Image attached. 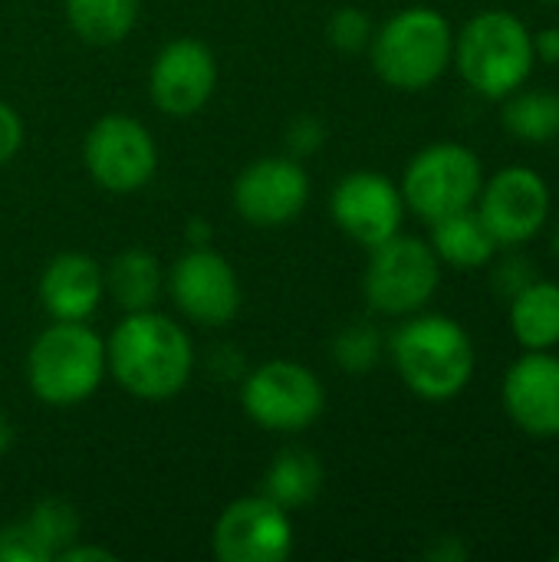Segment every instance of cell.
Wrapping results in <instances>:
<instances>
[{"mask_svg":"<svg viewBox=\"0 0 559 562\" xmlns=\"http://www.w3.org/2000/svg\"><path fill=\"white\" fill-rule=\"evenodd\" d=\"M105 359L119 389L142 402H168L191 382L194 342L171 316L138 310L112 329Z\"/></svg>","mask_w":559,"mask_h":562,"instance_id":"cell-1","label":"cell"},{"mask_svg":"<svg viewBox=\"0 0 559 562\" xmlns=\"http://www.w3.org/2000/svg\"><path fill=\"white\" fill-rule=\"evenodd\" d=\"M392 366L402 385L422 402L458 398L478 369L471 333L445 313H412L389 339Z\"/></svg>","mask_w":559,"mask_h":562,"instance_id":"cell-2","label":"cell"},{"mask_svg":"<svg viewBox=\"0 0 559 562\" xmlns=\"http://www.w3.org/2000/svg\"><path fill=\"white\" fill-rule=\"evenodd\" d=\"M451 66L478 95L501 102L524 89L534 76V30L511 10L491 7L455 30Z\"/></svg>","mask_w":559,"mask_h":562,"instance_id":"cell-3","label":"cell"},{"mask_svg":"<svg viewBox=\"0 0 559 562\" xmlns=\"http://www.w3.org/2000/svg\"><path fill=\"white\" fill-rule=\"evenodd\" d=\"M455 56V26L451 20L425 3L392 13L376 26L369 43V59L376 76L399 92H422L435 86Z\"/></svg>","mask_w":559,"mask_h":562,"instance_id":"cell-4","label":"cell"},{"mask_svg":"<svg viewBox=\"0 0 559 562\" xmlns=\"http://www.w3.org/2000/svg\"><path fill=\"white\" fill-rule=\"evenodd\" d=\"M105 372V339L86 323L53 319L26 352V385L53 408H72L92 398Z\"/></svg>","mask_w":559,"mask_h":562,"instance_id":"cell-5","label":"cell"},{"mask_svg":"<svg viewBox=\"0 0 559 562\" xmlns=\"http://www.w3.org/2000/svg\"><path fill=\"white\" fill-rule=\"evenodd\" d=\"M441 286V260L432 244L412 234H395L369 250L362 270V296L379 316L405 319L422 313Z\"/></svg>","mask_w":559,"mask_h":562,"instance_id":"cell-6","label":"cell"},{"mask_svg":"<svg viewBox=\"0 0 559 562\" xmlns=\"http://www.w3.org/2000/svg\"><path fill=\"white\" fill-rule=\"evenodd\" d=\"M484 178L488 171L474 148L461 142H432L412 155L399 188L405 198V211L432 224L455 211L474 207Z\"/></svg>","mask_w":559,"mask_h":562,"instance_id":"cell-7","label":"cell"},{"mask_svg":"<svg viewBox=\"0 0 559 562\" xmlns=\"http://www.w3.org/2000/svg\"><path fill=\"white\" fill-rule=\"evenodd\" d=\"M484 227L497 247H524L544 234L554 214L550 181L530 165H504L484 178V188L474 201Z\"/></svg>","mask_w":559,"mask_h":562,"instance_id":"cell-8","label":"cell"},{"mask_svg":"<svg viewBox=\"0 0 559 562\" xmlns=\"http://www.w3.org/2000/svg\"><path fill=\"white\" fill-rule=\"evenodd\" d=\"M241 405L254 425L277 435H297L323 415L326 389L313 369L290 359H273L244 379Z\"/></svg>","mask_w":559,"mask_h":562,"instance_id":"cell-9","label":"cell"},{"mask_svg":"<svg viewBox=\"0 0 559 562\" xmlns=\"http://www.w3.org/2000/svg\"><path fill=\"white\" fill-rule=\"evenodd\" d=\"M82 161H86L89 178L102 191L132 194L155 178L158 145L138 119L125 112H112V115H102L86 132Z\"/></svg>","mask_w":559,"mask_h":562,"instance_id":"cell-10","label":"cell"},{"mask_svg":"<svg viewBox=\"0 0 559 562\" xmlns=\"http://www.w3.org/2000/svg\"><path fill=\"white\" fill-rule=\"evenodd\" d=\"M211 547L221 562H283L293 553L290 510L264 494L241 497L221 510Z\"/></svg>","mask_w":559,"mask_h":562,"instance_id":"cell-11","label":"cell"},{"mask_svg":"<svg viewBox=\"0 0 559 562\" xmlns=\"http://www.w3.org/2000/svg\"><path fill=\"white\" fill-rule=\"evenodd\" d=\"M329 214L336 227L356 240L359 247L372 250L382 240L395 237L405 221V198L402 188L379 175V171H353L346 175L329 194Z\"/></svg>","mask_w":559,"mask_h":562,"instance_id":"cell-12","label":"cell"},{"mask_svg":"<svg viewBox=\"0 0 559 562\" xmlns=\"http://www.w3.org/2000/svg\"><path fill=\"white\" fill-rule=\"evenodd\" d=\"M168 290L181 316L198 326H227L241 313V280L211 247L185 250L168 273Z\"/></svg>","mask_w":559,"mask_h":562,"instance_id":"cell-13","label":"cell"},{"mask_svg":"<svg viewBox=\"0 0 559 562\" xmlns=\"http://www.w3.org/2000/svg\"><path fill=\"white\" fill-rule=\"evenodd\" d=\"M217 86V59L208 43L194 36L171 40L158 49L148 69V95L161 115L188 119L201 112Z\"/></svg>","mask_w":559,"mask_h":562,"instance_id":"cell-14","label":"cell"},{"mask_svg":"<svg viewBox=\"0 0 559 562\" xmlns=\"http://www.w3.org/2000/svg\"><path fill=\"white\" fill-rule=\"evenodd\" d=\"M231 201L250 227H287L310 201V178L297 158H257L237 175Z\"/></svg>","mask_w":559,"mask_h":562,"instance_id":"cell-15","label":"cell"},{"mask_svg":"<svg viewBox=\"0 0 559 562\" xmlns=\"http://www.w3.org/2000/svg\"><path fill=\"white\" fill-rule=\"evenodd\" d=\"M504 415L517 431L537 441L559 438V356L554 349L517 356L501 382Z\"/></svg>","mask_w":559,"mask_h":562,"instance_id":"cell-16","label":"cell"},{"mask_svg":"<svg viewBox=\"0 0 559 562\" xmlns=\"http://www.w3.org/2000/svg\"><path fill=\"white\" fill-rule=\"evenodd\" d=\"M105 296V270L86 254H59L40 277V300L53 319L86 323Z\"/></svg>","mask_w":559,"mask_h":562,"instance_id":"cell-17","label":"cell"},{"mask_svg":"<svg viewBox=\"0 0 559 562\" xmlns=\"http://www.w3.org/2000/svg\"><path fill=\"white\" fill-rule=\"evenodd\" d=\"M428 227H432L428 244H432L435 257L441 260V267L484 270V267L494 263V257L501 250L474 207H465V211H455L448 217H438Z\"/></svg>","mask_w":559,"mask_h":562,"instance_id":"cell-18","label":"cell"},{"mask_svg":"<svg viewBox=\"0 0 559 562\" xmlns=\"http://www.w3.org/2000/svg\"><path fill=\"white\" fill-rule=\"evenodd\" d=\"M507 326L521 349L544 352L559 346V283L530 280L507 300Z\"/></svg>","mask_w":559,"mask_h":562,"instance_id":"cell-19","label":"cell"},{"mask_svg":"<svg viewBox=\"0 0 559 562\" xmlns=\"http://www.w3.org/2000/svg\"><path fill=\"white\" fill-rule=\"evenodd\" d=\"M161 286H165L161 260L145 247L122 250L105 270V293H112V300L125 313L155 310V303L161 296Z\"/></svg>","mask_w":559,"mask_h":562,"instance_id":"cell-20","label":"cell"},{"mask_svg":"<svg viewBox=\"0 0 559 562\" xmlns=\"http://www.w3.org/2000/svg\"><path fill=\"white\" fill-rule=\"evenodd\" d=\"M501 125L524 145H550L559 138V92L517 89L501 99Z\"/></svg>","mask_w":559,"mask_h":562,"instance_id":"cell-21","label":"cell"},{"mask_svg":"<svg viewBox=\"0 0 559 562\" xmlns=\"http://www.w3.org/2000/svg\"><path fill=\"white\" fill-rule=\"evenodd\" d=\"M323 491V464L306 448H287L264 474V497L280 504L283 510L306 507Z\"/></svg>","mask_w":559,"mask_h":562,"instance_id":"cell-22","label":"cell"},{"mask_svg":"<svg viewBox=\"0 0 559 562\" xmlns=\"http://www.w3.org/2000/svg\"><path fill=\"white\" fill-rule=\"evenodd\" d=\"M66 20L82 43L115 46L138 23V0H66Z\"/></svg>","mask_w":559,"mask_h":562,"instance_id":"cell-23","label":"cell"},{"mask_svg":"<svg viewBox=\"0 0 559 562\" xmlns=\"http://www.w3.org/2000/svg\"><path fill=\"white\" fill-rule=\"evenodd\" d=\"M26 527L36 533V540L49 550V557L56 560L63 550H69L72 543H79V533H82V520H79V510L63 501V497H43L30 517H26Z\"/></svg>","mask_w":559,"mask_h":562,"instance_id":"cell-24","label":"cell"},{"mask_svg":"<svg viewBox=\"0 0 559 562\" xmlns=\"http://www.w3.org/2000/svg\"><path fill=\"white\" fill-rule=\"evenodd\" d=\"M382 333L372 323H353L333 339V359L343 372L362 375L382 359Z\"/></svg>","mask_w":559,"mask_h":562,"instance_id":"cell-25","label":"cell"},{"mask_svg":"<svg viewBox=\"0 0 559 562\" xmlns=\"http://www.w3.org/2000/svg\"><path fill=\"white\" fill-rule=\"evenodd\" d=\"M372 20L366 10L359 7H339L333 16H329V26H326V36L329 43L339 49V53H359V49H369L372 43Z\"/></svg>","mask_w":559,"mask_h":562,"instance_id":"cell-26","label":"cell"},{"mask_svg":"<svg viewBox=\"0 0 559 562\" xmlns=\"http://www.w3.org/2000/svg\"><path fill=\"white\" fill-rule=\"evenodd\" d=\"M49 550L36 540V533L23 524L0 527V562H49Z\"/></svg>","mask_w":559,"mask_h":562,"instance_id":"cell-27","label":"cell"},{"mask_svg":"<svg viewBox=\"0 0 559 562\" xmlns=\"http://www.w3.org/2000/svg\"><path fill=\"white\" fill-rule=\"evenodd\" d=\"M530 280H537V277H534V263L524 254H511V257L497 260V267H494V290L504 300H511L514 293H521Z\"/></svg>","mask_w":559,"mask_h":562,"instance_id":"cell-28","label":"cell"},{"mask_svg":"<svg viewBox=\"0 0 559 562\" xmlns=\"http://www.w3.org/2000/svg\"><path fill=\"white\" fill-rule=\"evenodd\" d=\"M23 145V119L13 105L0 102V165H7Z\"/></svg>","mask_w":559,"mask_h":562,"instance_id":"cell-29","label":"cell"},{"mask_svg":"<svg viewBox=\"0 0 559 562\" xmlns=\"http://www.w3.org/2000/svg\"><path fill=\"white\" fill-rule=\"evenodd\" d=\"M287 138H290V148H293V151L310 155V151L323 148V125H320L313 115H303V119H297V122L290 125Z\"/></svg>","mask_w":559,"mask_h":562,"instance_id":"cell-30","label":"cell"},{"mask_svg":"<svg viewBox=\"0 0 559 562\" xmlns=\"http://www.w3.org/2000/svg\"><path fill=\"white\" fill-rule=\"evenodd\" d=\"M534 53H537V63L559 66V26H544L534 33Z\"/></svg>","mask_w":559,"mask_h":562,"instance_id":"cell-31","label":"cell"},{"mask_svg":"<svg viewBox=\"0 0 559 562\" xmlns=\"http://www.w3.org/2000/svg\"><path fill=\"white\" fill-rule=\"evenodd\" d=\"M56 560L63 562H115V553L105 550V547H82V543H72L69 550H63Z\"/></svg>","mask_w":559,"mask_h":562,"instance_id":"cell-32","label":"cell"},{"mask_svg":"<svg viewBox=\"0 0 559 562\" xmlns=\"http://www.w3.org/2000/svg\"><path fill=\"white\" fill-rule=\"evenodd\" d=\"M428 557L438 562H461L468 560V547L458 537H438L435 547L428 550Z\"/></svg>","mask_w":559,"mask_h":562,"instance_id":"cell-33","label":"cell"},{"mask_svg":"<svg viewBox=\"0 0 559 562\" xmlns=\"http://www.w3.org/2000/svg\"><path fill=\"white\" fill-rule=\"evenodd\" d=\"M211 237H214V231L208 227V221H204V217H191V221H188V227H185V240H188V247H208V244H211Z\"/></svg>","mask_w":559,"mask_h":562,"instance_id":"cell-34","label":"cell"},{"mask_svg":"<svg viewBox=\"0 0 559 562\" xmlns=\"http://www.w3.org/2000/svg\"><path fill=\"white\" fill-rule=\"evenodd\" d=\"M10 448H13V425H10V418L0 412V458H3Z\"/></svg>","mask_w":559,"mask_h":562,"instance_id":"cell-35","label":"cell"},{"mask_svg":"<svg viewBox=\"0 0 559 562\" xmlns=\"http://www.w3.org/2000/svg\"><path fill=\"white\" fill-rule=\"evenodd\" d=\"M554 247H557V254H559V234H557V240H554Z\"/></svg>","mask_w":559,"mask_h":562,"instance_id":"cell-36","label":"cell"},{"mask_svg":"<svg viewBox=\"0 0 559 562\" xmlns=\"http://www.w3.org/2000/svg\"><path fill=\"white\" fill-rule=\"evenodd\" d=\"M540 3H559V0H540Z\"/></svg>","mask_w":559,"mask_h":562,"instance_id":"cell-37","label":"cell"},{"mask_svg":"<svg viewBox=\"0 0 559 562\" xmlns=\"http://www.w3.org/2000/svg\"><path fill=\"white\" fill-rule=\"evenodd\" d=\"M554 562H559V550H557V553H554Z\"/></svg>","mask_w":559,"mask_h":562,"instance_id":"cell-38","label":"cell"}]
</instances>
